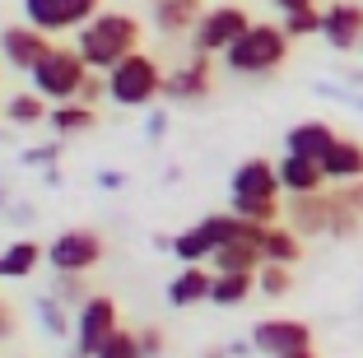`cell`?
<instances>
[{
  "label": "cell",
  "mask_w": 363,
  "mask_h": 358,
  "mask_svg": "<svg viewBox=\"0 0 363 358\" xmlns=\"http://www.w3.org/2000/svg\"><path fill=\"white\" fill-rule=\"evenodd\" d=\"M228 210L247 223L275 228L284 219V186L270 158H242L228 177Z\"/></svg>",
  "instance_id": "cell-1"
},
{
  "label": "cell",
  "mask_w": 363,
  "mask_h": 358,
  "mask_svg": "<svg viewBox=\"0 0 363 358\" xmlns=\"http://www.w3.org/2000/svg\"><path fill=\"white\" fill-rule=\"evenodd\" d=\"M140 43H145V28H140V19L126 14V10H103L98 19H89L84 28L75 33V52L84 56V65L98 70V74L117 70L126 56L140 52Z\"/></svg>",
  "instance_id": "cell-2"
},
{
  "label": "cell",
  "mask_w": 363,
  "mask_h": 358,
  "mask_svg": "<svg viewBox=\"0 0 363 358\" xmlns=\"http://www.w3.org/2000/svg\"><path fill=\"white\" fill-rule=\"evenodd\" d=\"M284 219L289 228L298 233V237H354L363 228V219L340 201V191H317V196H289L284 205Z\"/></svg>",
  "instance_id": "cell-3"
},
{
  "label": "cell",
  "mask_w": 363,
  "mask_h": 358,
  "mask_svg": "<svg viewBox=\"0 0 363 358\" xmlns=\"http://www.w3.org/2000/svg\"><path fill=\"white\" fill-rule=\"evenodd\" d=\"M289 33L279 23H252V28L238 38L224 52L228 74H247V79H261V74H275L289 61Z\"/></svg>",
  "instance_id": "cell-4"
},
{
  "label": "cell",
  "mask_w": 363,
  "mask_h": 358,
  "mask_svg": "<svg viewBox=\"0 0 363 358\" xmlns=\"http://www.w3.org/2000/svg\"><path fill=\"white\" fill-rule=\"evenodd\" d=\"M163 79H168V74L159 70V61L145 56V52H135V56H126L117 70H107V103L150 107V103L163 98Z\"/></svg>",
  "instance_id": "cell-5"
},
{
  "label": "cell",
  "mask_w": 363,
  "mask_h": 358,
  "mask_svg": "<svg viewBox=\"0 0 363 358\" xmlns=\"http://www.w3.org/2000/svg\"><path fill=\"white\" fill-rule=\"evenodd\" d=\"M28 79H33V94H43L52 107L56 103H79V89H84V79H89V65H84V56H79L75 47H52V56H47Z\"/></svg>",
  "instance_id": "cell-6"
},
{
  "label": "cell",
  "mask_w": 363,
  "mask_h": 358,
  "mask_svg": "<svg viewBox=\"0 0 363 358\" xmlns=\"http://www.w3.org/2000/svg\"><path fill=\"white\" fill-rule=\"evenodd\" d=\"M252 14H247V5H238V0H219V5H210V10L201 14V23H196L191 33V52L196 56H224L228 47L242 38L247 28H252Z\"/></svg>",
  "instance_id": "cell-7"
},
{
  "label": "cell",
  "mask_w": 363,
  "mask_h": 358,
  "mask_svg": "<svg viewBox=\"0 0 363 358\" xmlns=\"http://www.w3.org/2000/svg\"><path fill=\"white\" fill-rule=\"evenodd\" d=\"M103 233L94 228H65L47 242V265L52 274H89L98 261H103Z\"/></svg>",
  "instance_id": "cell-8"
},
{
  "label": "cell",
  "mask_w": 363,
  "mask_h": 358,
  "mask_svg": "<svg viewBox=\"0 0 363 358\" xmlns=\"http://www.w3.org/2000/svg\"><path fill=\"white\" fill-rule=\"evenodd\" d=\"M121 330V312H117V298H107V293H94L84 307L75 312V354L94 358L98 349L107 345V340Z\"/></svg>",
  "instance_id": "cell-9"
},
{
  "label": "cell",
  "mask_w": 363,
  "mask_h": 358,
  "mask_svg": "<svg viewBox=\"0 0 363 358\" xmlns=\"http://www.w3.org/2000/svg\"><path fill=\"white\" fill-rule=\"evenodd\" d=\"M252 349L266 358H284L298 354V349H312V326L298 321V316H266L252 326Z\"/></svg>",
  "instance_id": "cell-10"
},
{
  "label": "cell",
  "mask_w": 363,
  "mask_h": 358,
  "mask_svg": "<svg viewBox=\"0 0 363 358\" xmlns=\"http://www.w3.org/2000/svg\"><path fill=\"white\" fill-rule=\"evenodd\" d=\"M52 38L47 33H38L33 23H10V28L0 33V56L10 61V70H23V74H33L38 65L52 56Z\"/></svg>",
  "instance_id": "cell-11"
},
{
  "label": "cell",
  "mask_w": 363,
  "mask_h": 358,
  "mask_svg": "<svg viewBox=\"0 0 363 358\" xmlns=\"http://www.w3.org/2000/svg\"><path fill=\"white\" fill-rule=\"evenodd\" d=\"M210 94H214V65H210V56H196L191 52L177 70H168V79H163V98H168V103H205Z\"/></svg>",
  "instance_id": "cell-12"
},
{
  "label": "cell",
  "mask_w": 363,
  "mask_h": 358,
  "mask_svg": "<svg viewBox=\"0 0 363 358\" xmlns=\"http://www.w3.org/2000/svg\"><path fill=\"white\" fill-rule=\"evenodd\" d=\"M321 38L335 52H359L363 47V5L359 0H331L321 10Z\"/></svg>",
  "instance_id": "cell-13"
},
{
  "label": "cell",
  "mask_w": 363,
  "mask_h": 358,
  "mask_svg": "<svg viewBox=\"0 0 363 358\" xmlns=\"http://www.w3.org/2000/svg\"><path fill=\"white\" fill-rule=\"evenodd\" d=\"M150 5H154L150 19H154V28H159L163 38H191L196 23H201V14L210 10L205 0H150Z\"/></svg>",
  "instance_id": "cell-14"
},
{
  "label": "cell",
  "mask_w": 363,
  "mask_h": 358,
  "mask_svg": "<svg viewBox=\"0 0 363 358\" xmlns=\"http://www.w3.org/2000/svg\"><path fill=\"white\" fill-rule=\"evenodd\" d=\"M279 172V186H284V196H317V191H326V172H321L317 158H298V154H284L275 163Z\"/></svg>",
  "instance_id": "cell-15"
},
{
  "label": "cell",
  "mask_w": 363,
  "mask_h": 358,
  "mask_svg": "<svg viewBox=\"0 0 363 358\" xmlns=\"http://www.w3.org/2000/svg\"><path fill=\"white\" fill-rule=\"evenodd\" d=\"M335 126L331 121H298V126H289V135H284V154H298V158H326L331 154V145H335Z\"/></svg>",
  "instance_id": "cell-16"
},
{
  "label": "cell",
  "mask_w": 363,
  "mask_h": 358,
  "mask_svg": "<svg viewBox=\"0 0 363 358\" xmlns=\"http://www.w3.org/2000/svg\"><path fill=\"white\" fill-rule=\"evenodd\" d=\"M321 172H326V181H335V186L363 181V140L340 135V140L331 145V154L321 158Z\"/></svg>",
  "instance_id": "cell-17"
},
{
  "label": "cell",
  "mask_w": 363,
  "mask_h": 358,
  "mask_svg": "<svg viewBox=\"0 0 363 358\" xmlns=\"http://www.w3.org/2000/svg\"><path fill=\"white\" fill-rule=\"evenodd\" d=\"M210 289H214V270H205V265H182V270L168 279V303L172 307L210 303Z\"/></svg>",
  "instance_id": "cell-18"
},
{
  "label": "cell",
  "mask_w": 363,
  "mask_h": 358,
  "mask_svg": "<svg viewBox=\"0 0 363 358\" xmlns=\"http://www.w3.org/2000/svg\"><path fill=\"white\" fill-rule=\"evenodd\" d=\"M98 126V112L89 103H56L52 116H47V130L56 140H75V135H89Z\"/></svg>",
  "instance_id": "cell-19"
},
{
  "label": "cell",
  "mask_w": 363,
  "mask_h": 358,
  "mask_svg": "<svg viewBox=\"0 0 363 358\" xmlns=\"http://www.w3.org/2000/svg\"><path fill=\"white\" fill-rule=\"evenodd\" d=\"M43 242L33 237H14L10 247H0V279H28L38 265H43Z\"/></svg>",
  "instance_id": "cell-20"
},
{
  "label": "cell",
  "mask_w": 363,
  "mask_h": 358,
  "mask_svg": "<svg viewBox=\"0 0 363 358\" xmlns=\"http://www.w3.org/2000/svg\"><path fill=\"white\" fill-rule=\"evenodd\" d=\"M252 293H257V274L252 270H214V289H210L214 307H242Z\"/></svg>",
  "instance_id": "cell-21"
},
{
  "label": "cell",
  "mask_w": 363,
  "mask_h": 358,
  "mask_svg": "<svg viewBox=\"0 0 363 358\" xmlns=\"http://www.w3.org/2000/svg\"><path fill=\"white\" fill-rule=\"evenodd\" d=\"M261 256H266V265H298L303 261V237L289 223H275L261 237Z\"/></svg>",
  "instance_id": "cell-22"
},
{
  "label": "cell",
  "mask_w": 363,
  "mask_h": 358,
  "mask_svg": "<svg viewBox=\"0 0 363 358\" xmlns=\"http://www.w3.org/2000/svg\"><path fill=\"white\" fill-rule=\"evenodd\" d=\"M47 116H52V103L43 94H33V89L10 94V103H5V121L10 126H47Z\"/></svg>",
  "instance_id": "cell-23"
},
{
  "label": "cell",
  "mask_w": 363,
  "mask_h": 358,
  "mask_svg": "<svg viewBox=\"0 0 363 358\" xmlns=\"http://www.w3.org/2000/svg\"><path fill=\"white\" fill-rule=\"evenodd\" d=\"M210 265H214V270H252V274H257L261 265H266V256H261V242H257V237H242V242L219 247V252L210 256Z\"/></svg>",
  "instance_id": "cell-24"
},
{
  "label": "cell",
  "mask_w": 363,
  "mask_h": 358,
  "mask_svg": "<svg viewBox=\"0 0 363 358\" xmlns=\"http://www.w3.org/2000/svg\"><path fill=\"white\" fill-rule=\"evenodd\" d=\"M172 256H177L182 265H205L214 256V242L205 237L201 223H191V228H182L177 237H172Z\"/></svg>",
  "instance_id": "cell-25"
},
{
  "label": "cell",
  "mask_w": 363,
  "mask_h": 358,
  "mask_svg": "<svg viewBox=\"0 0 363 358\" xmlns=\"http://www.w3.org/2000/svg\"><path fill=\"white\" fill-rule=\"evenodd\" d=\"M52 298L61 307H70V312H79V307H84L94 293H89V279H84V274H52Z\"/></svg>",
  "instance_id": "cell-26"
},
{
  "label": "cell",
  "mask_w": 363,
  "mask_h": 358,
  "mask_svg": "<svg viewBox=\"0 0 363 358\" xmlns=\"http://www.w3.org/2000/svg\"><path fill=\"white\" fill-rule=\"evenodd\" d=\"M56 14H61V28L65 33H79L89 19L103 14V0H56Z\"/></svg>",
  "instance_id": "cell-27"
},
{
  "label": "cell",
  "mask_w": 363,
  "mask_h": 358,
  "mask_svg": "<svg viewBox=\"0 0 363 358\" xmlns=\"http://www.w3.org/2000/svg\"><path fill=\"white\" fill-rule=\"evenodd\" d=\"M38 321H43V330H52L56 340L75 335V316H65V307L56 303L52 293H43V298H38Z\"/></svg>",
  "instance_id": "cell-28"
},
{
  "label": "cell",
  "mask_w": 363,
  "mask_h": 358,
  "mask_svg": "<svg viewBox=\"0 0 363 358\" xmlns=\"http://www.w3.org/2000/svg\"><path fill=\"white\" fill-rule=\"evenodd\" d=\"M23 23H33L38 33H47V38H56L61 28V14H56V0H23Z\"/></svg>",
  "instance_id": "cell-29"
},
{
  "label": "cell",
  "mask_w": 363,
  "mask_h": 358,
  "mask_svg": "<svg viewBox=\"0 0 363 358\" xmlns=\"http://www.w3.org/2000/svg\"><path fill=\"white\" fill-rule=\"evenodd\" d=\"M289 289H294V265H261L257 270V293L284 298Z\"/></svg>",
  "instance_id": "cell-30"
},
{
  "label": "cell",
  "mask_w": 363,
  "mask_h": 358,
  "mask_svg": "<svg viewBox=\"0 0 363 358\" xmlns=\"http://www.w3.org/2000/svg\"><path fill=\"white\" fill-rule=\"evenodd\" d=\"M279 28L289 33V43H298V38H321V10L312 5V10L284 14V19H279Z\"/></svg>",
  "instance_id": "cell-31"
},
{
  "label": "cell",
  "mask_w": 363,
  "mask_h": 358,
  "mask_svg": "<svg viewBox=\"0 0 363 358\" xmlns=\"http://www.w3.org/2000/svg\"><path fill=\"white\" fill-rule=\"evenodd\" d=\"M94 358H145V349H140V335H135V330H117V335L107 340Z\"/></svg>",
  "instance_id": "cell-32"
},
{
  "label": "cell",
  "mask_w": 363,
  "mask_h": 358,
  "mask_svg": "<svg viewBox=\"0 0 363 358\" xmlns=\"http://www.w3.org/2000/svg\"><path fill=\"white\" fill-rule=\"evenodd\" d=\"M140 349H145V358H163V349H168V335H163L159 326H140Z\"/></svg>",
  "instance_id": "cell-33"
},
{
  "label": "cell",
  "mask_w": 363,
  "mask_h": 358,
  "mask_svg": "<svg viewBox=\"0 0 363 358\" xmlns=\"http://www.w3.org/2000/svg\"><path fill=\"white\" fill-rule=\"evenodd\" d=\"M107 98V74H98V70H89V79H84V89H79V103H103Z\"/></svg>",
  "instance_id": "cell-34"
},
{
  "label": "cell",
  "mask_w": 363,
  "mask_h": 358,
  "mask_svg": "<svg viewBox=\"0 0 363 358\" xmlns=\"http://www.w3.org/2000/svg\"><path fill=\"white\" fill-rule=\"evenodd\" d=\"M335 191H340V201L363 219V181H350V186H335Z\"/></svg>",
  "instance_id": "cell-35"
},
{
  "label": "cell",
  "mask_w": 363,
  "mask_h": 358,
  "mask_svg": "<svg viewBox=\"0 0 363 358\" xmlns=\"http://www.w3.org/2000/svg\"><path fill=\"white\" fill-rule=\"evenodd\" d=\"M52 158H56V145H47V149H28V154H23V163L43 168V163H52Z\"/></svg>",
  "instance_id": "cell-36"
},
{
  "label": "cell",
  "mask_w": 363,
  "mask_h": 358,
  "mask_svg": "<svg viewBox=\"0 0 363 358\" xmlns=\"http://www.w3.org/2000/svg\"><path fill=\"white\" fill-rule=\"evenodd\" d=\"M270 5H275L279 14H298V10H312L317 0H270Z\"/></svg>",
  "instance_id": "cell-37"
},
{
  "label": "cell",
  "mask_w": 363,
  "mask_h": 358,
  "mask_svg": "<svg viewBox=\"0 0 363 358\" xmlns=\"http://www.w3.org/2000/svg\"><path fill=\"white\" fill-rule=\"evenodd\" d=\"M14 335V312H10V303L0 298V340H10Z\"/></svg>",
  "instance_id": "cell-38"
},
{
  "label": "cell",
  "mask_w": 363,
  "mask_h": 358,
  "mask_svg": "<svg viewBox=\"0 0 363 358\" xmlns=\"http://www.w3.org/2000/svg\"><path fill=\"white\" fill-rule=\"evenodd\" d=\"M163 130H168V116H163V112H154V116H150V135H154V140H159V135H163Z\"/></svg>",
  "instance_id": "cell-39"
},
{
  "label": "cell",
  "mask_w": 363,
  "mask_h": 358,
  "mask_svg": "<svg viewBox=\"0 0 363 358\" xmlns=\"http://www.w3.org/2000/svg\"><path fill=\"white\" fill-rule=\"evenodd\" d=\"M284 358H317V349H298V354H284Z\"/></svg>",
  "instance_id": "cell-40"
},
{
  "label": "cell",
  "mask_w": 363,
  "mask_h": 358,
  "mask_svg": "<svg viewBox=\"0 0 363 358\" xmlns=\"http://www.w3.org/2000/svg\"><path fill=\"white\" fill-rule=\"evenodd\" d=\"M0 205H5V191H0Z\"/></svg>",
  "instance_id": "cell-41"
},
{
  "label": "cell",
  "mask_w": 363,
  "mask_h": 358,
  "mask_svg": "<svg viewBox=\"0 0 363 358\" xmlns=\"http://www.w3.org/2000/svg\"><path fill=\"white\" fill-rule=\"evenodd\" d=\"M0 116H5V107H0Z\"/></svg>",
  "instance_id": "cell-42"
}]
</instances>
